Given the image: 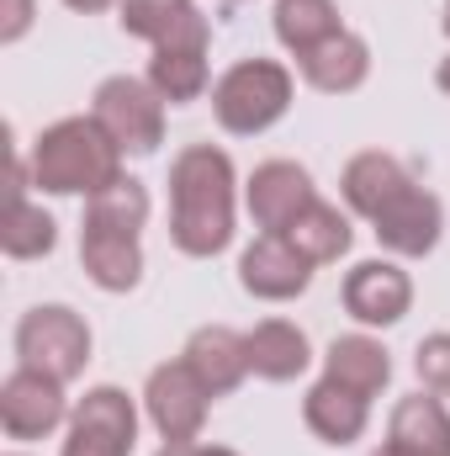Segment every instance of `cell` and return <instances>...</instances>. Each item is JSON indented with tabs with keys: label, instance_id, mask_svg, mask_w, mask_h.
<instances>
[{
	"label": "cell",
	"instance_id": "22",
	"mask_svg": "<svg viewBox=\"0 0 450 456\" xmlns=\"http://www.w3.org/2000/svg\"><path fill=\"white\" fill-rule=\"evenodd\" d=\"M324 377L339 382V387H350V393H360V398H376L392 382V355H387V345L376 335L355 330V335H339L324 350Z\"/></svg>",
	"mask_w": 450,
	"mask_h": 456
},
{
	"label": "cell",
	"instance_id": "35",
	"mask_svg": "<svg viewBox=\"0 0 450 456\" xmlns=\"http://www.w3.org/2000/svg\"><path fill=\"white\" fill-rule=\"evenodd\" d=\"M446 398H450V393H446Z\"/></svg>",
	"mask_w": 450,
	"mask_h": 456
},
{
	"label": "cell",
	"instance_id": "3",
	"mask_svg": "<svg viewBox=\"0 0 450 456\" xmlns=\"http://www.w3.org/2000/svg\"><path fill=\"white\" fill-rule=\"evenodd\" d=\"M292 69L281 59H238L213 86V117L233 138H254L292 112Z\"/></svg>",
	"mask_w": 450,
	"mask_h": 456
},
{
	"label": "cell",
	"instance_id": "7",
	"mask_svg": "<svg viewBox=\"0 0 450 456\" xmlns=\"http://www.w3.org/2000/svg\"><path fill=\"white\" fill-rule=\"evenodd\" d=\"M207 48H213V21L202 11H191L165 43H154V59H149V86L165 96V107H186V102H202L207 86H213V64H207Z\"/></svg>",
	"mask_w": 450,
	"mask_h": 456
},
{
	"label": "cell",
	"instance_id": "30",
	"mask_svg": "<svg viewBox=\"0 0 450 456\" xmlns=\"http://www.w3.org/2000/svg\"><path fill=\"white\" fill-rule=\"evenodd\" d=\"M69 11H80V16H96V11H112V5H122V0H64Z\"/></svg>",
	"mask_w": 450,
	"mask_h": 456
},
{
	"label": "cell",
	"instance_id": "8",
	"mask_svg": "<svg viewBox=\"0 0 450 456\" xmlns=\"http://www.w3.org/2000/svg\"><path fill=\"white\" fill-rule=\"evenodd\" d=\"M213 403H218V398L202 387V377H197L186 361H165V366H154L149 382H143V414H149V425L165 436V446L202 441Z\"/></svg>",
	"mask_w": 450,
	"mask_h": 456
},
{
	"label": "cell",
	"instance_id": "25",
	"mask_svg": "<svg viewBox=\"0 0 450 456\" xmlns=\"http://www.w3.org/2000/svg\"><path fill=\"white\" fill-rule=\"evenodd\" d=\"M85 224L91 228H112V233H138L149 224V186L133 175H117L107 191L85 197Z\"/></svg>",
	"mask_w": 450,
	"mask_h": 456
},
{
	"label": "cell",
	"instance_id": "18",
	"mask_svg": "<svg viewBox=\"0 0 450 456\" xmlns=\"http://www.w3.org/2000/svg\"><path fill=\"white\" fill-rule=\"evenodd\" d=\"M302 425L324 441V446H355L371 425V398L339 387L329 377H318L308 393H302Z\"/></svg>",
	"mask_w": 450,
	"mask_h": 456
},
{
	"label": "cell",
	"instance_id": "2",
	"mask_svg": "<svg viewBox=\"0 0 450 456\" xmlns=\"http://www.w3.org/2000/svg\"><path fill=\"white\" fill-rule=\"evenodd\" d=\"M32 186L43 197H96L122 175V149L96 117H59L53 127L37 133L32 154Z\"/></svg>",
	"mask_w": 450,
	"mask_h": 456
},
{
	"label": "cell",
	"instance_id": "24",
	"mask_svg": "<svg viewBox=\"0 0 450 456\" xmlns=\"http://www.w3.org/2000/svg\"><path fill=\"white\" fill-rule=\"evenodd\" d=\"M270 27H276V37H281L286 53H308V48L329 43L334 32H344L334 0H276Z\"/></svg>",
	"mask_w": 450,
	"mask_h": 456
},
{
	"label": "cell",
	"instance_id": "32",
	"mask_svg": "<svg viewBox=\"0 0 450 456\" xmlns=\"http://www.w3.org/2000/svg\"><path fill=\"white\" fill-rule=\"evenodd\" d=\"M366 456H408V452H398V446L387 441V446H376V452H366Z\"/></svg>",
	"mask_w": 450,
	"mask_h": 456
},
{
	"label": "cell",
	"instance_id": "13",
	"mask_svg": "<svg viewBox=\"0 0 450 456\" xmlns=\"http://www.w3.org/2000/svg\"><path fill=\"white\" fill-rule=\"evenodd\" d=\"M313 260L292 249L286 233H260L244 255H238V287L260 303H292L313 287Z\"/></svg>",
	"mask_w": 450,
	"mask_h": 456
},
{
	"label": "cell",
	"instance_id": "17",
	"mask_svg": "<svg viewBox=\"0 0 450 456\" xmlns=\"http://www.w3.org/2000/svg\"><path fill=\"white\" fill-rule=\"evenodd\" d=\"M414 175H408V165L398 159V154H382V149H366V154H355L344 170H339V197H344V208L355 213V218H376L403 186H408Z\"/></svg>",
	"mask_w": 450,
	"mask_h": 456
},
{
	"label": "cell",
	"instance_id": "29",
	"mask_svg": "<svg viewBox=\"0 0 450 456\" xmlns=\"http://www.w3.org/2000/svg\"><path fill=\"white\" fill-rule=\"evenodd\" d=\"M159 456H238L233 446H207V441H186V446H165Z\"/></svg>",
	"mask_w": 450,
	"mask_h": 456
},
{
	"label": "cell",
	"instance_id": "21",
	"mask_svg": "<svg viewBox=\"0 0 450 456\" xmlns=\"http://www.w3.org/2000/svg\"><path fill=\"white\" fill-rule=\"evenodd\" d=\"M244 345H249V371L260 382H297L313 366V345L292 319H260Z\"/></svg>",
	"mask_w": 450,
	"mask_h": 456
},
{
	"label": "cell",
	"instance_id": "9",
	"mask_svg": "<svg viewBox=\"0 0 450 456\" xmlns=\"http://www.w3.org/2000/svg\"><path fill=\"white\" fill-rule=\"evenodd\" d=\"M69 382L48 377V371H32V366H16L5 382H0V430L11 441H48L53 430L69 425V398H64Z\"/></svg>",
	"mask_w": 450,
	"mask_h": 456
},
{
	"label": "cell",
	"instance_id": "20",
	"mask_svg": "<svg viewBox=\"0 0 450 456\" xmlns=\"http://www.w3.org/2000/svg\"><path fill=\"white\" fill-rule=\"evenodd\" d=\"M387 441L408 456H450V409L440 393H408L398 398L387 419Z\"/></svg>",
	"mask_w": 450,
	"mask_h": 456
},
{
	"label": "cell",
	"instance_id": "5",
	"mask_svg": "<svg viewBox=\"0 0 450 456\" xmlns=\"http://www.w3.org/2000/svg\"><path fill=\"white\" fill-rule=\"evenodd\" d=\"M91 117L133 159H149L165 143V96L138 75H107L96 86V96H91Z\"/></svg>",
	"mask_w": 450,
	"mask_h": 456
},
{
	"label": "cell",
	"instance_id": "12",
	"mask_svg": "<svg viewBox=\"0 0 450 456\" xmlns=\"http://www.w3.org/2000/svg\"><path fill=\"white\" fill-rule=\"evenodd\" d=\"M313 202H318L313 175L297 159H265L244 181V208H249V218H254L260 233H286Z\"/></svg>",
	"mask_w": 450,
	"mask_h": 456
},
{
	"label": "cell",
	"instance_id": "15",
	"mask_svg": "<svg viewBox=\"0 0 450 456\" xmlns=\"http://www.w3.org/2000/svg\"><path fill=\"white\" fill-rule=\"evenodd\" d=\"M181 361L202 377V387H207L213 398L238 393L244 377H249V345H244L238 330H228V324H202V330L186 340Z\"/></svg>",
	"mask_w": 450,
	"mask_h": 456
},
{
	"label": "cell",
	"instance_id": "1",
	"mask_svg": "<svg viewBox=\"0 0 450 456\" xmlns=\"http://www.w3.org/2000/svg\"><path fill=\"white\" fill-rule=\"evenodd\" d=\"M238 170L218 143H186L170 159V244L191 260H213L233 244Z\"/></svg>",
	"mask_w": 450,
	"mask_h": 456
},
{
	"label": "cell",
	"instance_id": "27",
	"mask_svg": "<svg viewBox=\"0 0 450 456\" xmlns=\"http://www.w3.org/2000/svg\"><path fill=\"white\" fill-rule=\"evenodd\" d=\"M414 371H419V382L430 387V393H450V335H430V340H419V355H414Z\"/></svg>",
	"mask_w": 450,
	"mask_h": 456
},
{
	"label": "cell",
	"instance_id": "34",
	"mask_svg": "<svg viewBox=\"0 0 450 456\" xmlns=\"http://www.w3.org/2000/svg\"><path fill=\"white\" fill-rule=\"evenodd\" d=\"M11 456H27V452H11Z\"/></svg>",
	"mask_w": 450,
	"mask_h": 456
},
{
	"label": "cell",
	"instance_id": "10",
	"mask_svg": "<svg viewBox=\"0 0 450 456\" xmlns=\"http://www.w3.org/2000/svg\"><path fill=\"white\" fill-rule=\"evenodd\" d=\"M371 233H376V244H382L392 260H424V255L440 244V233H446V208H440V197H435L430 186L408 181V186L371 218Z\"/></svg>",
	"mask_w": 450,
	"mask_h": 456
},
{
	"label": "cell",
	"instance_id": "16",
	"mask_svg": "<svg viewBox=\"0 0 450 456\" xmlns=\"http://www.w3.org/2000/svg\"><path fill=\"white\" fill-rule=\"evenodd\" d=\"M297 69H302V80H308L313 91H324V96H350V91H360L366 75H371V43L344 27L329 43L297 53Z\"/></svg>",
	"mask_w": 450,
	"mask_h": 456
},
{
	"label": "cell",
	"instance_id": "33",
	"mask_svg": "<svg viewBox=\"0 0 450 456\" xmlns=\"http://www.w3.org/2000/svg\"><path fill=\"white\" fill-rule=\"evenodd\" d=\"M446 32H450V0H446Z\"/></svg>",
	"mask_w": 450,
	"mask_h": 456
},
{
	"label": "cell",
	"instance_id": "11",
	"mask_svg": "<svg viewBox=\"0 0 450 456\" xmlns=\"http://www.w3.org/2000/svg\"><path fill=\"white\" fill-rule=\"evenodd\" d=\"M344 314L360 330H392L408 308H414V276L398 260H360L344 271Z\"/></svg>",
	"mask_w": 450,
	"mask_h": 456
},
{
	"label": "cell",
	"instance_id": "14",
	"mask_svg": "<svg viewBox=\"0 0 450 456\" xmlns=\"http://www.w3.org/2000/svg\"><path fill=\"white\" fill-rule=\"evenodd\" d=\"M27 186H32V165L16 154L11 159V208H5V224H0V249L11 260H43L59 244V224L43 213V202L27 197Z\"/></svg>",
	"mask_w": 450,
	"mask_h": 456
},
{
	"label": "cell",
	"instance_id": "19",
	"mask_svg": "<svg viewBox=\"0 0 450 456\" xmlns=\"http://www.w3.org/2000/svg\"><path fill=\"white\" fill-rule=\"evenodd\" d=\"M80 265L101 292H133L143 281V239L80 224Z\"/></svg>",
	"mask_w": 450,
	"mask_h": 456
},
{
	"label": "cell",
	"instance_id": "31",
	"mask_svg": "<svg viewBox=\"0 0 450 456\" xmlns=\"http://www.w3.org/2000/svg\"><path fill=\"white\" fill-rule=\"evenodd\" d=\"M435 86H440V91H446V96H450V53H446V59H440V69H435Z\"/></svg>",
	"mask_w": 450,
	"mask_h": 456
},
{
	"label": "cell",
	"instance_id": "23",
	"mask_svg": "<svg viewBox=\"0 0 450 456\" xmlns=\"http://www.w3.org/2000/svg\"><path fill=\"white\" fill-rule=\"evenodd\" d=\"M286 239H292V249L297 255H308L313 265H334L350 255V244H355V228H350V213H339L334 202H313L297 224L286 228Z\"/></svg>",
	"mask_w": 450,
	"mask_h": 456
},
{
	"label": "cell",
	"instance_id": "28",
	"mask_svg": "<svg viewBox=\"0 0 450 456\" xmlns=\"http://www.w3.org/2000/svg\"><path fill=\"white\" fill-rule=\"evenodd\" d=\"M32 27V0H0V43H21Z\"/></svg>",
	"mask_w": 450,
	"mask_h": 456
},
{
	"label": "cell",
	"instance_id": "4",
	"mask_svg": "<svg viewBox=\"0 0 450 456\" xmlns=\"http://www.w3.org/2000/svg\"><path fill=\"white\" fill-rule=\"evenodd\" d=\"M16 366L75 382L91 366V324L69 303H37L16 324Z\"/></svg>",
	"mask_w": 450,
	"mask_h": 456
},
{
	"label": "cell",
	"instance_id": "26",
	"mask_svg": "<svg viewBox=\"0 0 450 456\" xmlns=\"http://www.w3.org/2000/svg\"><path fill=\"white\" fill-rule=\"evenodd\" d=\"M197 11V0H122L117 5V27L127 32V37H143L149 48L154 43H165L186 16Z\"/></svg>",
	"mask_w": 450,
	"mask_h": 456
},
{
	"label": "cell",
	"instance_id": "6",
	"mask_svg": "<svg viewBox=\"0 0 450 456\" xmlns=\"http://www.w3.org/2000/svg\"><path fill=\"white\" fill-rule=\"evenodd\" d=\"M133 441H138L133 393L117 382H101V387H85V398L69 409L59 456H133Z\"/></svg>",
	"mask_w": 450,
	"mask_h": 456
}]
</instances>
